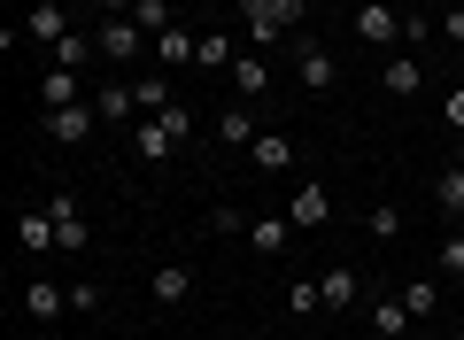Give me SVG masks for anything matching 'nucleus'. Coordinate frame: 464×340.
<instances>
[{
  "label": "nucleus",
  "mask_w": 464,
  "mask_h": 340,
  "mask_svg": "<svg viewBox=\"0 0 464 340\" xmlns=\"http://www.w3.org/2000/svg\"><path fill=\"white\" fill-rule=\"evenodd\" d=\"M155 124H163V131H170V140H179V147H186V140H194V109H179V101H170V109H163V116H155Z\"/></svg>",
  "instance_id": "obj_31"
},
{
  "label": "nucleus",
  "mask_w": 464,
  "mask_h": 340,
  "mask_svg": "<svg viewBox=\"0 0 464 340\" xmlns=\"http://www.w3.org/2000/svg\"><path fill=\"white\" fill-rule=\"evenodd\" d=\"M8 340H16V333H8Z\"/></svg>",
  "instance_id": "obj_42"
},
{
  "label": "nucleus",
  "mask_w": 464,
  "mask_h": 340,
  "mask_svg": "<svg viewBox=\"0 0 464 340\" xmlns=\"http://www.w3.org/2000/svg\"><path fill=\"white\" fill-rule=\"evenodd\" d=\"M457 85H464V54H457Z\"/></svg>",
  "instance_id": "obj_38"
},
{
  "label": "nucleus",
  "mask_w": 464,
  "mask_h": 340,
  "mask_svg": "<svg viewBox=\"0 0 464 340\" xmlns=\"http://www.w3.org/2000/svg\"><path fill=\"white\" fill-rule=\"evenodd\" d=\"M441 39H449V47H464V8H449V16H441Z\"/></svg>",
  "instance_id": "obj_35"
},
{
  "label": "nucleus",
  "mask_w": 464,
  "mask_h": 340,
  "mask_svg": "<svg viewBox=\"0 0 464 340\" xmlns=\"http://www.w3.org/2000/svg\"><path fill=\"white\" fill-rule=\"evenodd\" d=\"M148 63H155V70H194V63H201V32H194V24H170V32H155Z\"/></svg>",
  "instance_id": "obj_4"
},
{
  "label": "nucleus",
  "mask_w": 464,
  "mask_h": 340,
  "mask_svg": "<svg viewBox=\"0 0 464 340\" xmlns=\"http://www.w3.org/2000/svg\"><path fill=\"white\" fill-rule=\"evenodd\" d=\"M93 109H101V124H140V101H132V78H109L93 93Z\"/></svg>",
  "instance_id": "obj_13"
},
{
  "label": "nucleus",
  "mask_w": 464,
  "mask_h": 340,
  "mask_svg": "<svg viewBox=\"0 0 464 340\" xmlns=\"http://www.w3.org/2000/svg\"><path fill=\"white\" fill-rule=\"evenodd\" d=\"M441 278H464V232H449V240H441Z\"/></svg>",
  "instance_id": "obj_34"
},
{
  "label": "nucleus",
  "mask_w": 464,
  "mask_h": 340,
  "mask_svg": "<svg viewBox=\"0 0 464 340\" xmlns=\"http://www.w3.org/2000/svg\"><path fill=\"white\" fill-rule=\"evenodd\" d=\"M47 217H54V232H63V256H85V209H78V194H47Z\"/></svg>",
  "instance_id": "obj_7"
},
{
  "label": "nucleus",
  "mask_w": 464,
  "mask_h": 340,
  "mask_svg": "<svg viewBox=\"0 0 464 340\" xmlns=\"http://www.w3.org/2000/svg\"><path fill=\"white\" fill-rule=\"evenodd\" d=\"M395 294H402L411 317H433V309H441V278H411V287H395Z\"/></svg>",
  "instance_id": "obj_24"
},
{
  "label": "nucleus",
  "mask_w": 464,
  "mask_h": 340,
  "mask_svg": "<svg viewBox=\"0 0 464 340\" xmlns=\"http://www.w3.org/2000/svg\"><path fill=\"white\" fill-rule=\"evenodd\" d=\"M387 8H411V0H387Z\"/></svg>",
  "instance_id": "obj_39"
},
{
  "label": "nucleus",
  "mask_w": 464,
  "mask_h": 340,
  "mask_svg": "<svg viewBox=\"0 0 464 340\" xmlns=\"http://www.w3.org/2000/svg\"><path fill=\"white\" fill-rule=\"evenodd\" d=\"M317 287H325V309H348V302H356V271H348V263H333Z\"/></svg>",
  "instance_id": "obj_27"
},
{
  "label": "nucleus",
  "mask_w": 464,
  "mask_h": 340,
  "mask_svg": "<svg viewBox=\"0 0 464 340\" xmlns=\"http://www.w3.org/2000/svg\"><path fill=\"white\" fill-rule=\"evenodd\" d=\"M433 39V16H418V8H402V47H426Z\"/></svg>",
  "instance_id": "obj_32"
},
{
  "label": "nucleus",
  "mask_w": 464,
  "mask_h": 340,
  "mask_svg": "<svg viewBox=\"0 0 464 340\" xmlns=\"http://www.w3.org/2000/svg\"><path fill=\"white\" fill-rule=\"evenodd\" d=\"M101 16H132V0H93Z\"/></svg>",
  "instance_id": "obj_37"
},
{
  "label": "nucleus",
  "mask_w": 464,
  "mask_h": 340,
  "mask_svg": "<svg viewBox=\"0 0 464 340\" xmlns=\"http://www.w3.org/2000/svg\"><path fill=\"white\" fill-rule=\"evenodd\" d=\"M24 317H39V325L70 317V287H54V278H32V287H24Z\"/></svg>",
  "instance_id": "obj_12"
},
{
  "label": "nucleus",
  "mask_w": 464,
  "mask_h": 340,
  "mask_svg": "<svg viewBox=\"0 0 464 340\" xmlns=\"http://www.w3.org/2000/svg\"><path fill=\"white\" fill-rule=\"evenodd\" d=\"M232 93H240V101H264L271 93V54H240V63H232Z\"/></svg>",
  "instance_id": "obj_15"
},
{
  "label": "nucleus",
  "mask_w": 464,
  "mask_h": 340,
  "mask_svg": "<svg viewBox=\"0 0 464 340\" xmlns=\"http://www.w3.org/2000/svg\"><path fill=\"white\" fill-rule=\"evenodd\" d=\"M32 8H47V0H32Z\"/></svg>",
  "instance_id": "obj_41"
},
{
  "label": "nucleus",
  "mask_w": 464,
  "mask_h": 340,
  "mask_svg": "<svg viewBox=\"0 0 464 340\" xmlns=\"http://www.w3.org/2000/svg\"><path fill=\"white\" fill-rule=\"evenodd\" d=\"M54 70H85V63H101V47H93V32H70V39H54Z\"/></svg>",
  "instance_id": "obj_22"
},
{
  "label": "nucleus",
  "mask_w": 464,
  "mask_h": 340,
  "mask_svg": "<svg viewBox=\"0 0 464 340\" xmlns=\"http://www.w3.org/2000/svg\"><path fill=\"white\" fill-rule=\"evenodd\" d=\"M16 248H24V256H47V248H63V232H54L47 201H39V209H16Z\"/></svg>",
  "instance_id": "obj_8"
},
{
  "label": "nucleus",
  "mask_w": 464,
  "mask_h": 340,
  "mask_svg": "<svg viewBox=\"0 0 464 340\" xmlns=\"http://www.w3.org/2000/svg\"><path fill=\"white\" fill-rule=\"evenodd\" d=\"M93 47H101V63H109V70H132L140 54L155 47V39L140 32L132 16H101V24H93Z\"/></svg>",
  "instance_id": "obj_1"
},
{
  "label": "nucleus",
  "mask_w": 464,
  "mask_h": 340,
  "mask_svg": "<svg viewBox=\"0 0 464 340\" xmlns=\"http://www.w3.org/2000/svg\"><path fill=\"white\" fill-rule=\"evenodd\" d=\"M256 170H295V140H286V131H256Z\"/></svg>",
  "instance_id": "obj_20"
},
{
  "label": "nucleus",
  "mask_w": 464,
  "mask_h": 340,
  "mask_svg": "<svg viewBox=\"0 0 464 340\" xmlns=\"http://www.w3.org/2000/svg\"><path fill=\"white\" fill-rule=\"evenodd\" d=\"M93 124H101V109H93V101H78V109H47V140H63V147L93 140Z\"/></svg>",
  "instance_id": "obj_9"
},
{
  "label": "nucleus",
  "mask_w": 464,
  "mask_h": 340,
  "mask_svg": "<svg viewBox=\"0 0 464 340\" xmlns=\"http://www.w3.org/2000/svg\"><path fill=\"white\" fill-rule=\"evenodd\" d=\"M380 85L395 101H418V93H426V63H418L411 47H395V54H387V70H380Z\"/></svg>",
  "instance_id": "obj_5"
},
{
  "label": "nucleus",
  "mask_w": 464,
  "mask_h": 340,
  "mask_svg": "<svg viewBox=\"0 0 464 340\" xmlns=\"http://www.w3.org/2000/svg\"><path fill=\"white\" fill-rule=\"evenodd\" d=\"M39 101H47V109H78V101H93V93H78V70H47V78H39Z\"/></svg>",
  "instance_id": "obj_21"
},
{
  "label": "nucleus",
  "mask_w": 464,
  "mask_h": 340,
  "mask_svg": "<svg viewBox=\"0 0 464 340\" xmlns=\"http://www.w3.org/2000/svg\"><path fill=\"white\" fill-rule=\"evenodd\" d=\"M186 294H194V271H186V263H155V278H148V302H155V309H179Z\"/></svg>",
  "instance_id": "obj_11"
},
{
  "label": "nucleus",
  "mask_w": 464,
  "mask_h": 340,
  "mask_svg": "<svg viewBox=\"0 0 464 340\" xmlns=\"http://www.w3.org/2000/svg\"><path fill=\"white\" fill-rule=\"evenodd\" d=\"M364 232H372V240H395V232H402V209H395V201H380V209L364 217Z\"/></svg>",
  "instance_id": "obj_30"
},
{
  "label": "nucleus",
  "mask_w": 464,
  "mask_h": 340,
  "mask_svg": "<svg viewBox=\"0 0 464 340\" xmlns=\"http://www.w3.org/2000/svg\"><path fill=\"white\" fill-rule=\"evenodd\" d=\"M70 32H78V24H70L63 0H47V8H32V16H24V39H47V47H54V39H70Z\"/></svg>",
  "instance_id": "obj_17"
},
{
  "label": "nucleus",
  "mask_w": 464,
  "mask_h": 340,
  "mask_svg": "<svg viewBox=\"0 0 464 340\" xmlns=\"http://www.w3.org/2000/svg\"><path fill=\"white\" fill-rule=\"evenodd\" d=\"M240 340H264V333H240Z\"/></svg>",
  "instance_id": "obj_40"
},
{
  "label": "nucleus",
  "mask_w": 464,
  "mask_h": 340,
  "mask_svg": "<svg viewBox=\"0 0 464 340\" xmlns=\"http://www.w3.org/2000/svg\"><path fill=\"white\" fill-rule=\"evenodd\" d=\"M286 240H295V217H256V225H248V248H256V256H286Z\"/></svg>",
  "instance_id": "obj_16"
},
{
  "label": "nucleus",
  "mask_w": 464,
  "mask_h": 340,
  "mask_svg": "<svg viewBox=\"0 0 464 340\" xmlns=\"http://www.w3.org/2000/svg\"><path fill=\"white\" fill-rule=\"evenodd\" d=\"M256 131H264L256 124V101H225V109H217V140L225 147H256Z\"/></svg>",
  "instance_id": "obj_10"
},
{
  "label": "nucleus",
  "mask_w": 464,
  "mask_h": 340,
  "mask_svg": "<svg viewBox=\"0 0 464 340\" xmlns=\"http://www.w3.org/2000/svg\"><path fill=\"white\" fill-rule=\"evenodd\" d=\"M441 116H449V131H457V140H464V85H457V93H449V109H441Z\"/></svg>",
  "instance_id": "obj_36"
},
{
  "label": "nucleus",
  "mask_w": 464,
  "mask_h": 340,
  "mask_svg": "<svg viewBox=\"0 0 464 340\" xmlns=\"http://www.w3.org/2000/svg\"><path fill=\"white\" fill-rule=\"evenodd\" d=\"M70 317H101V287L78 278V287H70Z\"/></svg>",
  "instance_id": "obj_33"
},
{
  "label": "nucleus",
  "mask_w": 464,
  "mask_h": 340,
  "mask_svg": "<svg viewBox=\"0 0 464 340\" xmlns=\"http://www.w3.org/2000/svg\"><path fill=\"white\" fill-rule=\"evenodd\" d=\"M286 309H295V317H317V309H325V287H317V278H295V287H286Z\"/></svg>",
  "instance_id": "obj_28"
},
{
  "label": "nucleus",
  "mask_w": 464,
  "mask_h": 340,
  "mask_svg": "<svg viewBox=\"0 0 464 340\" xmlns=\"http://www.w3.org/2000/svg\"><path fill=\"white\" fill-rule=\"evenodd\" d=\"M232 63H240L232 32H201V63H194V70H232Z\"/></svg>",
  "instance_id": "obj_25"
},
{
  "label": "nucleus",
  "mask_w": 464,
  "mask_h": 340,
  "mask_svg": "<svg viewBox=\"0 0 464 340\" xmlns=\"http://www.w3.org/2000/svg\"><path fill=\"white\" fill-rule=\"evenodd\" d=\"M271 16H279L286 39H302V24H310V0H271Z\"/></svg>",
  "instance_id": "obj_29"
},
{
  "label": "nucleus",
  "mask_w": 464,
  "mask_h": 340,
  "mask_svg": "<svg viewBox=\"0 0 464 340\" xmlns=\"http://www.w3.org/2000/svg\"><path fill=\"white\" fill-rule=\"evenodd\" d=\"M286 47H295V78H302V93H333V85H341V63H333L317 39H286Z\"/></svg>",
  "instance_id": "obj_3"
},
{
  "label": "nucleus",
  "mask_w": 464,
  "mask_h": 340,
  "mask_svg": "<svg viewBox=\"0 0 464 340\" xmlns=\"http://www.w3.org/2000/svg\"><path fill=\"white\" fill-rule=\"evenodd\" d=\"M356 39H364V47H380V54H395V47H402V8L364 0V8H356Z\"/></svg>",
  "instance_id": "obj_2"
},
{
  "label": "nucleus",
  "mask_w": 464,
  "mask_h": 340,
  "mask_svg": "<svg viewBox=\"0 0 464 340\" xmlns=\"http://www.w3.org/2000/svg\"><path fill=\"white\" fill-rule=\"evenodd\" d=\"M286 217H295V232H317V225H333V194L317 179H302L295 186V201H286Z\"/></svg>",
  "instance_id": "obj_6"
},
{
  "label": "nucleus",
  "mask_w": 464,
  "mask_h": 340,
  "mask_svg": "<svg viewBox=\"0 0 464 340\" xmlns=\"http://www.w3.org/2000/svg\"><path fill=\"white\" fill-rule=\"evenodd\" d=\"M132 101H140V116H163L170 101H179V85H170V70H140V78H132Z\"/></svg>",
  "instance_id": "obj_14"
},
{
  "label": "nucleus",
  "mask_w": 464,
  "mask_h": 340,
  "mask_svg": "<svg viewBox=\"0 0 464 340\" xmlns=\"http://www.w3.org/2000/svg\"><path fill=\"white\" fill-rule=\"evenodd\" d=\"M132 24H140V32H170V24H179V8H170V0H132Z\"/></svg>",
  "instance_id": "obj_26"
},
{
  "label": "nucleus",
  "mask_w": 464,
  "mask_h": 340,
  "mask_svg": "<svg viewBox=\"0 0 464 340\" xmlns=\"http://www.w3.org/2000/svg\"><path fill=\"white\" fill-rule=\"evenodd\" d=\"M411 309H402V294H380V302H372V333H380V340H402V333H411Z\"/></svg>",
  "instance_id": "obj_19"
},
{
  "label": "nucleus",
  "mask_w": 464,
  "mask_h": 340,
  "mask_svg": "<svg viewBox=\"0 0 464 340\" xmlns=\"http://www.w3.org/2000/svg\"><path fill=\"white\" fill-rule=\"evenodd\" d=\"M433 201H441L449 232H464V162H457V170H441V186H433Z\"/></svg>",
  "instance_id": "obj_23"
},
{
  "label": "nucleus",
  "mask_w": 464,
  "mask_h": 340,
  "mask_svg": "<svg viewBox=\"0 0 464 340\" xmlns=\"http://www.w3.org/2000/svg\"><path fill=\"white\" fill-rule=\"evenodd\" d=\"M132 155L140 162H170V155H179V140H170L155 116H140V124H132Z\"/></svg>",
  "instance_id": "obj_18"
}]
</instances>
